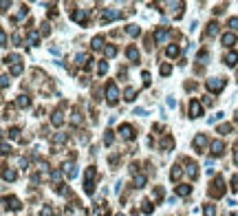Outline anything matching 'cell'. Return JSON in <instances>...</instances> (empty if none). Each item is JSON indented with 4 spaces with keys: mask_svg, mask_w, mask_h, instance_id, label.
<instances>
[{
    "mask_svg": "<svg viewBox=\"0 0 238 216\" xmlns=\"http://www.w3.org/2000/svg\"><path fill=\"white\" fill-rule=\"evenodd\" d=\"M106 97H108V104H117V97H119V91H117V84L110 82L106 86Z\"/></svg>",
    "mask_w": 238,
    "mask_h": 216,
    "instance_id": "obj_1",
    "label": "cell"
},
{
    "mask_svg": "<svg viewBox=\"0 0 238 216\" xmlns=\"http://www.w3.org/2000/svg\"><path fill=\"white\" fill-rule=\"evenodd\" d=\"M225 192V183H223V176H218L216 181L212 183V187H209V194L212 196H220Z\"/></svg>",
    "mask_w": 238,
    "mask_h": 216,
    "instance_id": "obj_2",
    "label": "cell"
},
{
    "mask_svg": "<svg viewBox=\"0 0 238 216\" xmlns=\"http://www.w3.org/2000/svg\"><path fill=\"white\" fill-rule=\"evenodd\" d=\"M205 86H207V91L218 93V91H220V88L225 86V82H223V80H218V77H212V80H207V82H205Z\"/></svg>",
    "mask_w": 238,
    "mask_h": 216,
    "instance_id": "obj_3",
    "label": "cell"
},
{
    "mask_svg": "<svg viewBox=\"0 0 238 216\" xmlns=\"http://www.w3.org/2000/svg\"><path fill=\"white\" fill-rule=\"evenodd\" d=\"M93 179H95V168H88L86 170V183H84V190L88 194H93Z\"/></svg>",
    "mask_w": 238,
    "mask_h": 216,
    "instance_id": "obj_4",
    "label": "cell"
},
{
    "mask_svg": "<svg viewBox=\"0 0 238 216\" xmlns=\"http://www.w3.org/2000/svg\"><path fill=\"white\" fill-rule=\"evenodd\" d=\"M205 146H207V137H205V135H196V139H194V150L203 152Z\"/></svg>",
    "mask_w": 238,
    "mask_h": 216,
    "instance_id": "obj_5",
    "label": "cell"
},
{
    "mask_svg": "<svg viewBox=\"0 0 238 216\" xmlns=\"http://www.w3.org/2000/svg\"><path fill=\"white\" fill-rule=\"evenodd\" d=\"M201 115H203V108H201V104L194 99L192 104H190V117H192V119H196V117H201Z\"/></svg>",
    "mask_w": 238,
    "mask_h": 216,
    "instance_id": "obj_6",
    "label": "cell"
},
{
    "mask_svg": "<svg viewBox=\"0 0 238 216\" xmlns=\"http://www.w3.org/2000/svg\"><path fill=\"white\" fill-rule=\"evenodd\" d=\"M223 150H225V143L220 139H216L212 143V152H214V154H223Z\"/></svg>",
    "mask_w": 238,
    "mask_h": 216,
    "instance_id": "obj_7",
    "label": "cell"
},
{
    "mask_svg": "<svg viewBox=\"0 0 238 216\" xmlns=\"http://www.w3.org/2000/svg\"><path fill=\"white\" fill-rule=\"evenodd\" d=\"M5 203H7L9 207H11V210H20V207H22V205H20V201L15 199V196H11V199L7 196V199H5Z\"/></svg>",
    "mask_w": 238,
    "mask_h": 216,
    "instance_id": "obj_8",
    "label": "cell"
},
{
    "mask_svg": "<svg viewBox=\"0 0 238 216\" xmlns=\"http://www.w3.org/2000/svg\"><path fill=\"white\" fill-rule=\"evenodd\" d=\"M223 44L225 46H234V44H236V35H234V33H225L223 35Z\"/></svg>",
    "mask_w": 238,
    "mask_h": 216,
    "instance_id": "obj_9",
    "label": "cell"
},
{
    "mask_svg": "<svg viewBox=\"0 0 238 216\" xmlns=\"http://www.w3.org/2000/svg\"><path fill=\"white\" fill-rule=\"evenodd\" d=\"M126 53H128V60H130V62H139V51L134 49V46H128V51H126Z\"/></svg>",
    "mask_w": 238,
    "mask_h": 216,
    "instance_id": "obj_10",
    "label": "cell"
},
{
    "mask_svg": "<svg viewBox=\"0 0 238 216\" xmlns=\"http://www.w3.org/2000/svg\"><path fill=\"white\" fill-rule=\"evenodd\" d=\"M119 132H121V137H124V139H130V137H132V128H130L128 124L121 126V128H119Z\"/></svg>",
    "mask_w": 238,
    "mask_h": 216,
    "instance_id": "obj_11",
    "label": "cell"
},
{
    "mask_svg": "<svg viewBox=\"0 0 238 216\" xmlns=\"http://www.w3.org/2000/svg\"><path fill=\"white\" fill-rule=\"evenodd\" d=\"M181 174H183L181 166H174V168H172V172H170V179H172V181H178V179H181Z\"/></svg>",
    "mask_w": 238,
    "mask_h": 216,
    "instance_id": "obj_12",
    "label": "cell"
},
{
    "mask_svg": "<svg viewBox=\"0 0 238 216\" xmlns=\"http://www.w3.org/2000/svg\"><path fill=\"white\" fill-rule=\"evenodd\" d=\"M238 62V53H227V55H225V64L227 66H234Z\"/></svg>",
    "mask_w": 238,
    "mask_h": 216,
    "instance_id": "obj_13",
    "label": "cell"
},
{
    "mask_svg": "<svg viewBox=\"0 0 238 216\" xmlns=\"http://www.w3.org/2000/svg\"><path fill=\"white\" fill-rule=\"evenodd\" d=\"M51 121H53L55 126H62V121H64V115H62L60 110H55V113H53V117H51Z\"/></svg>",
    "mask_w": 238,
    "mask_h": 216,
    "instance_id": "obj_14",
    "label": "cell"
},
{
    "mask_svg": "<svg viewBox=\"0 0 238 216\" xmlns=\"http://www.w3.org/2000/svg\"><path fill=\"white\" fill-rule=\"evenodd\" d=\"M165 38H168V31H165V29H159V31H154V40H157V42H163Z\"/></svg>",
    "mask_w": 238,
    "mask_h": 216,
    "instance_id": "obj_15",
    "label": "cell"
},
{
    "mask_svg": "<svg viewBox=\"0 0 238 216\" xmlns=\"http://www.w3.org/2000/svg\"><path fill=\"white\" fill-rule=\"evenodd\" d=\"M165 53H168V57H176V55H178V46H176V44H170Z\"/></svg>",
    "mask_w": 238,
    "mask_h": 216,
    "instance_id": "obj_16",
    "label": "cell"
},
{
    "mask_svg": "<svg viewBox=\"0 0 238 216\" xmlns=\"http://www.w3.org/2000/svg\"><path fill=\"white\" fill-rule=\"evenodd\" d=\"M146 185V176L144 174H137L134 176V187H144Z\"/></svg>",
    "mask_w": 238,
    "mask_h": 216,
    "instance_id": "obj_17",
    "label": "cell"
},
{
    "mask_svg": "<svg viewBox=\"0 0 238 216\" xmlns=\"http://www.w3.org/2000/svg\"><path fill=\"white\" fill-rule=\"evenodd\" d=\"M73 20L75 22H86V13H84V11H75V13H73Z\"/></svg>",
    "mask_w": 238,
    "mask_h": 216,
    "instance_id": "obj_18",
    "label": "cell"
},
{
    "mask_svg": "<svg viewBox=\"0 0 238 216\" xmlns=\"http://www.w3.org/2000/svg\"><path fill=\"white\" fill-rule=\"evenodd\" d=\"M188 172H190V179H196V166H194V161H188Z\"/></svg>",
    "mask_w": 238,
    "mask_h": 216,
    "instance_id": "obj_19",
    "label": "cell"
},
{
    "mask_svg": "<svg viewBox=\"0 0 238 216\" xmlns=\"http://www.w3.org/2000/svg\"><path fill=\"white\" fill-rule=\"evenodd\" d=\"M124 97H126V99H128V101H132L134 97H137V91H134V88H126V93H124Z\"/></svg>",
    "mask_w": 238,
    "mask_h": 216,
    "instance_id": "obj_20",
    "label": "cell"
},
{
    "mask_svg": "<svg viewBox=\"0 0 238 216\" xmlns=\"http://www.w3.org/2000/svg\"><path fill=\"white\" fill-rule=\"evenodd\" d=\"M176 192H178L181 196H188L190 192H192V187H190V185H178V187H176Z\"/></svg>",
    "mask_w": 238,
    "mask_h": 216,
    "instance_id": "obj_21",
    "label": "cell"
},
{
    "mask_svg": "<svg viewBox=\"0 0 238 216\" xmlns=\"http://www.w3.org/2000/svg\"><path fill=\"white\" fill-rule=\"evenodd\" d=\"M203 212H205V216H214V214H216V207H214L212 203H207V205L203 207Z\"/></svg>",
    "mask_w": 238,
    "mask_h": 216,
    "instance_id": "obj_22",
    "label": "cell"
},
{
    "mask_svg": "<svg viewBox=\"0 0 238 216\" xmlns=\"http://www.w3.org/2000/svg\"><path fill=\"white\" fill-rule=\"evenodd\" d=\"M218 33V24L216 22H209L207 24V35H216Z\"/></svg>",
    "mask_w": 238,
    "mask_h": 216,
    "instance_id": "obj_23",
    "label": "cell"
},
{
    "mask_svg": "<svg viewBox=\"0 0 238 216\" xmlns=\"http://www.w3.org/2000/svg\"><path fill=\"white\" fill-rule=\"evenodd\" d=\"M102 46H104V38H102V35L93 38V49H102Z\"/></svg>",
    "mask_w": 238,
    "mask_h": 216,
    "instance_id": "obj_24",
    "label": "cell"
},
{
    "mask_svg": "<svg viewBox=\"0 0 238 216\" xmlns=\"http://www.w3.org/2000/svg\"><path fill=\"white\" fill-rule=\"evenodd\" d=\"M15 104H18L20 108H27V106H29V97H24V95H20V97H18V101H15Z\"/></svg>",
    "mask_w": 238,
    "mask_h": 216,
    "instance_id": "obj_25",
    "label": "cell"
},
{
    "mask_svg": "<svg viewBox=\"0 0 238 216\" xmlns=\"http://www.w3.org/2000/svg\"><path fill=\"white\" fill-rule=\"evenodd\" d=\"M29 40H31V44H38V42H40V33H38V31H31Z\"/></svg>",
    "mask_w": 238,
    "mask_h": 216,
    "instance_id": "obj_26",
    "label": "cell"
},
{
    "mask_svg": "<svg viewBox=\"0 0 238 216\" xmlns=\"http://www.w3.org/2000/svg\"><path fill=\"white\" fill-rule=\"evenodd\" d=\"M2 176H5V181H13V179H15V172L13 170H5V172H2Z\"/></svg>",
    "mask_w": 238,
    "mask_h": 216,
    "instance_id": "obj_27",
    "label": "cell"
},
{
    "mask_svg": "<svg viewBox=\"0 0 238 216\" xmlns=\"http://www.w3.org/2000/svg\"><path fill=\"white\" fill-rule=\"evenodd\" d=\"M66 174H69V176H75V174H77V170H75V166H73V163H66Z\"/></svg>",
    "mask_w": 238,
    "mask_h": 216,
    "instance_id": "obj_28",
    "label": "cell"
},
{
    "mask_svg": "<svg viewBox=\"0 0 238 216\" xmlns=\"http://www.w3.org/2000/svg\"><path fill=\"white\" fill-rule=\"evenodd\" d=\"M104 53H106L108 57H113L115 53H117V46H113V44H110V46H106V51H104Z\"/></svg>",
    "mask_w": 238,
    "mask_h": 216,
    "instance_id": "obj_29",
    "label": "cell"
},
{
    "mask_svg": "<svg viewBox=\"0 0 238 216\" xmlns=\"http://www.w3.org/2000/svg\"><path fill=\"white\" fill-rule=\"evenodd\" d=\"M229 130H232V126H229V124H225V126H220V128H218V132H220V135H227Z\"/></svg>",
    "mask_w": 238,
    "mask_h": 216,
    "instance_id": "obj_30",
    "label": "cell"
},
{
    "mask_svg": "<svg viewBox=\"0 0 238 216\" xmlns=\"http://www.w3.org/2000/svg\"><path fill=\"white\" fill-rule=\"evenodd\" d=\"M126 31H128L130 35H139V27H134V24H130V27H128Z\"/></svg>",
    "mask_w": 238,
    "mask_h": 216,
    "instance_id": "obj_31",
    "label": "cell"
},
{
    "mask_svg": "<svg viewBox=\"0 0 238 216\" xmlns=\"http://www.w3.org/2000/svg\"><path fill=\"white\" fill-rule=\"evenodd\" d=\"M9 137H11V139H18V137H20V130H18V128H11V130H9Z\"/></svg>",
    "mask_w": 238,
    "mask_h": 216,
    "instance_id": "obj_32",
    "label": "cell"
},
{
    "mask_svg": "<svg viewBox=\"0 0 238 216\" xmlns=\"http://www.w3.org/2000/svg\"><path fill=\"white\" fill-rule=\"evenodd\" d=\"M97 71H99V73H102V75H104L106 71H108V64H106V62H102V64L97 66Z\"/></svg>",
    "mask_w": 238,
    "mask_h": 216,
    "instance_id": "obj_33",
    "label": "cell"
},
{
    "mask_svg": "<svg viewBox=\"0 0 238 216\" xmlns=\"http://www.w3.org/2000/svg\"><path fill=\"white\" fill-rule=\"evenodd\" d=\"M170 73H172V69H170L168 64H163V66H161V75H170Z\"/></svg>",
    "mask_w": 238,
    "mask_h": 216,
    "instance_id": "obj_34",
    "label": "cell"
},
{
    "mask_svg": "<svg viewBox=\"0 0 238 216\" xmlns=\"http://www.w3.org/2000/svg\"><path fill=\"white\" fill-rule=\"evenodd\" d=\"M229 27L236 31V29H238V18H229Z\"/></svg>",
    "mask_w": 238,
    "mask_h": 216,
    "instance_id": "obj_35",
    "label": "cell"
},
{
    "mask_svg": "<svg viewBox=\"0 0 238 216\" xmlns=\"http://www.w3.org/2000/svg\"><path fill=\"white\" fill-rule=\"evenodd\" d=\"M104 141H106V143H110V141H113V132H110V130H106V135H104Z\"/></svg>",
    "mask_w": 238,
    "mask_h": 216,
    "instance_id": "obj_36",
    "label": "cell"
},
{
    "mask_svg": "<svg viewBox=\"0 0 238 216\" xmlns=\"http://www.w3.org/2000/svg\"><path fill=\"white\" fill-rule=\"evenodd\" d=\"M144 212H146V214H150V212H152V205H150L148 201H146V205H144Z\"/></svg>",
    "mask_w": 238,
    "mask_h": 216,
    "instance_id": "obj_37",
    "label": "cell"
},
{
    "mask_svg": "<svg viewBox=\"0 0 238 216\" xmlns=\"http://www.w3.org/2000/svg\"><path fill=\"white\" fill-rule=\"evenodd\" d=\"M7 86H9V77L5 75V77H2V88H7Z\"/></svg>",
    "mask_w": 238,
    "mask_h": 216,
    "instance_id": "obj_38",
    "label": "cell"
},
{
    "mask_svg": "<svg viewBox=\"0 0 238 216\" xmlns=\"http://www.w3.org/2000/svg\"><path fill=\"white\" fill-rule=\"evenodd\" d=\"M42 216H51V207H44V210H42Z\"/></svg>",
    "mask_w": 238,
    "mask_h": 216,
    "instance_id": "obj_39",
    "label": "cell"
},
{
    "mask_svg": "<svg viewBox=\"0 0 238 216\" xmlns=\"http://www.w3.org/2000/svg\"><path fill=\"white\" fill-rule=\"evenodd\" d=\"M234 161H236V166H238V146H236V157H234Z\"/></svg>",
    "mask_w": 238,
    "mask_h": 216,
    "instance_id": "obj_40",
    "label": "cell"
},
{
    "mask_svg": "<svg viewBox=\"0 0 238 216\" xmlns=\"http://www.w3.org/2000/svg\"><path fill=\"white\" fill-rule=\"evenodd\" d=\"M119 216H124V214H119Z\"/></svg>",
    "mask_w": 238,
    "mask_h": 216,
    "instance_id": "obj_41",
    "label": "cell"
}]
</instances>
